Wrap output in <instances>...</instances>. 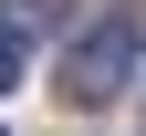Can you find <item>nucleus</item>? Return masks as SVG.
Instances as JSON below:
<instances>
[{"instance_id":"f257e3e1","label":"nucleus","mask_w":146,"mask_h":136,"mask_svg":"<svg viewBox=\"0 0 146 136\" xmlns=\"http://www.w3.org/2000/svg\"><path fill=\"white\" fill-rule=\"evenodd\" d=\"M136 52H146V21H136V11L84 21V31H73V52H63V94H73V105H115L125 73H136Z\"/></svg>"},{"instance_id":"f03ea898","label":"nucleus","mask_w":146,"mask_h":136,"mask_svg":"<svg viewBox=\"0 0 146 136\" xmlns=\"http://www.w3.org/2000/svg\"><path fill=\"white\" fill-rule=\"evenodd\" d=\"M42 21H52V0H0V94L31 73V42H42Z\"/></svg>"}]
</instances>
